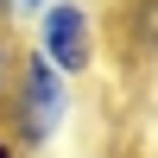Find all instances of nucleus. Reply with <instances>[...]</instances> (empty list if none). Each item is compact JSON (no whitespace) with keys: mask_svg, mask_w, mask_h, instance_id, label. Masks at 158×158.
<instances>
[{"mask_svg":"<svg viewBox=\"0 0 158 158\" xmlns=\"http://www.w3.org/2000/svg\"><path fill=\"white\" fill-rule=\"evenodd\" d=\"M146 158H158V133H152V139H146Z\"/></svg>","mask_w":158,"mask_h":158,"instance_id":"7","label":"nucleus"},{"mask_svg":"<svg viewBox=\"0 0 158 158\" xmlns=\"http://www.w3.org/2000/svg\"><path fill=\"white\" fill-rule=\"evenodd\" d=\"M32 51L51 57L70 82L101 70V13L89 0H51L44 13L32 19Z\"/></svg>","mask_w":158,"mask_h":158,"instance_id":"2","label":"nucleus"},{"mask_svg":"<svg viewBox=\"0 0 158 158\" xmlns=\"http://www.w3.org/2000/svg\"><path fill=\"white\" fill-rule=\"evenodd\" d=\"M19 32H13L6 19H0V101H6V89H13V70H19Z\"/></svg>","mask_w":158,"mask_h":158,"instance_id":"4","label":"nucleus"},{"mask_svg":"<svg viewBox=\"0 0 158 158\" xmlns=\"http://www.w3.org/2000/svg\"><path fill=\"white\" fill-rule=\"evenodd\" d=\"M0 158H19V146H13V139H6V133H0Z\"/></svg>","mask_w":158,"mask_h":158,"instance_id":"6","label":"nucleus"},{"mask_svg":"<svg viewBox=\"0 0 158 158\" xmlns=\"http://www.w3.org/2000/svg\"><path fill=\"white\" fill-rule=\"evenodd\" d=\"M70 114H76V82L51 57H38V51L25 44L19 70H13V89H6V101H0V133L19 152H51L63 139V127H70Z\"/></svg>","mask_w":158,"mask_h":158,"instance_id":"1","label":"nucleus"},{"mask_svg":"<svg viewBox=\"0 0 158 158\" xmlns=\"http://www.w3.org/2000/svg\"><path fill=\"white\" fill-rule=\"evenodd\" d=\"M114 51L127 70L158 63V0H120L114 6Z\"/></svg>","mask_w":158,"mask_h":158,"instance_id":"3","label":"nucleus"},{"mask_svg":"<svg viewBox=\"0 0 158 158\" xmlns=\"http://www.w3.org/2000/svg\"><path fill=\"white\" fill-rule=\"evenodd\" d=\"M19 158H51V152H19Z\"/></svg>","mask_w":158,"mask_h":158,"instance_id":"8","label":"nucleus"},{"mask_svg":"<svg viewBox=\"0 0 158 158\" xmlns=\"http://www.w3.org/2000/svg\"><path fill=\"white\" fill-rule=\"evenodd\" d=\"M44 6H51V0H0V19H6V25H32Z\"/></svg>","mask_w":158,"mask_h":158,"instance_id":"5","label":"nucleus"}]
</instances>
